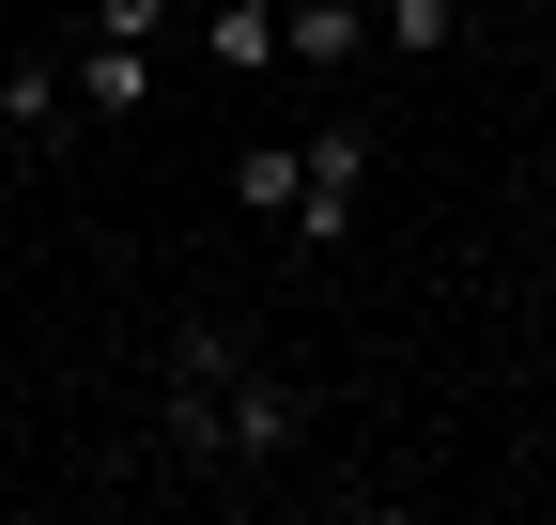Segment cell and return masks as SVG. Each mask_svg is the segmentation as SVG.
<instances>
[{
	"label": "cell",
	"instance_id": "1",
	"mask_svg": "<svg viewBox=\"0 0 556 525\" xmlns=\"http://www.w3.org/2000/svg\"><path fill=\"white\" fill-rule=\"evenodd\" d=\"M356 185H371V124H309V185H294L278 232H294L309 262H340V247H356Z\"/></svg>",
	"mask_w": 556,
	"mask_h": 525
},
{
	"label": "cell",
	"instance_id": "2",
	"mask_svg": "<svg viewBox=\"0 0 556 525\" xmlns=\"http://www.w3.org/2000/svg\"><path fill=\"white\" fill-rule=\"evenodd\" d=\"M78 124H93V108H78V78H62L47 47H16V62H0V155H16V170H31V155H62Z\"/></svg>",
	"mask_w": 556,
	"mask_h": 525
},
{
	"label": "cell",
	"instance_id": "3",
	"mask_svg": "<svg viewBox=\"0 0 556 525\" xmlns=\"http://www.w3.org/2000/svg\"><path fill=\"white\" fill-rule=\"evenodd\" d=\"M309 448V386H278L263 356L232 371V479H263V464H294Z\"/></svg>",
	"mask_w": 556,
	"mask_h": 525
},
{
	"label": "cell",
	"instance_id": "4",
	"mask_svg": "<svg viewBox=\"0 0 556 525\" xmlns=\"http://www.w3.org/2000/svg\"><path fill=\"white\" fill-rule=\"evenodd\" d=\"M62 78H78V108H93V124H139V108H155V47L78 31V62H62Z\"/></svg>",
	"mask_w": 556,
	"mask_h": 525
},
{
	"label": "cell",
	"instance_id": "5",
	"mask_svg": "<svg viewBox=\"0 0 556 525\" xmlns=\"http://www.w3.org/2000/svg\"><path fill=\"white\" fill-rule=\"evenodd\" d=\"M278 47H294L309 78H340V62H371V0H294V16H278Z\"/></svg>",
	"mask_w": 556,
	"mask_h": 525
},
{
	"label": "cell",
	"instance_id": "6",
	"mask_svg": "<svg viewBox=\"0 0 556 525\" xmlns=\"http://www.w3.org/2000/svg\"><path fill=\"white\" fill-rule=\"evenodd\" d=\"M464 16H479V0H371V47H402V62H448V47H464Z\"/></svg>",
	"mask_w": 556,
	"mask_h": 525
},
{
	"label": "cell",
	"instance_id": "7",
	"mask_svg": "<svg viewBox=\"0 0 556 525\" xmlns=\"http://www.w3.org/2000/svg\"><path fill=\"white\" fill-rule=\"evenodd\" d=\"M294 185H309V140H248L232 155V202L248 217H294Z\"/></svg>",
	"mask_w": 556,
	"mask_h": 525
},
{
	"label": "cell",
	"instance_id": "8",
	"mask_svg": "<svg viewBox=\"0 0 556 525\" xmlns=\"http://www.w3.org/2000/svg\"><path fill=\"white\" fill-rule=\"evenodd\" d=\"M201 47H217L232 78H263V62H278V0H217V16H201Z\"/></svg>",
	"mask_w": 556,
	"mask_h": 525
},
{
	"label": "cell",
	"instance_id": "9",
	"mask_svg": "<svg viewBox=\"0 0 556 525\" xmlns=\"http://www.w3.org/2000/svg\"><path fill=\"white\" fill-rule=\"evenodd\" d=\"M186 16H217V0H186Z\"/></svg>",
	"mask_w": 556,
	"mask_h": 525
}]
</instances>
